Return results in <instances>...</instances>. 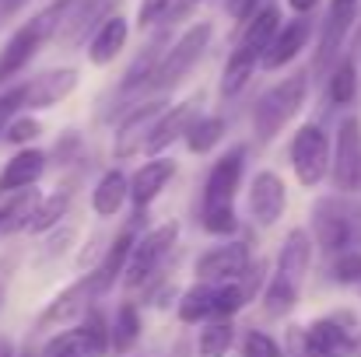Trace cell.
<instances>
[{"mask_svg":"<svg viewBox=\"0 0 361 357\" xmlns=\"http://www.w3.org/2000/svg\"><path fill=\"white\" fill-rule=\"evenodd\" d=\"M281 7L277 4H263V11L256 18H249L242 25V35L225 63V74H221V95H239L242 88L249 84V77L256 74V67L263 63V53L270 49L274 35L281 32Z\"/></svg>","mask_w":361,"mask_h":357,"instance_id":"6da1fadb","label":"cell"},{"mask_svg":"<svg viewBox=\"0 0 361 357\" xmlns=\"http://www.w3.org/2000/svg\"><path fill=\"white\" fill-rule=\"evenodd\" d=\"M309 263H312V235L305 228H291L288 238H284V245H281L274 280H270V287L263 294L267 315H288L295 308L302 280L309 273Z\"/></svg>","mask_w":361,"mask_h":357,"instance_id":"7a4b0ae2","label":"cell"},{"mask_svg":"<svg viewBox=\"0 0 361 357\" xmlns=\"http://www.w3.org/2000/svg\"><path fill=\"white\" fill-rule=\"evenodd\" d=\"M305 95H309V74H291L281 84H274L270 92H263L259 102H256V109H252V130H256V137L263 144L274 140L284 130V123L305 106Z\"/></svg>","mask_w":361,"mask_h":357,"instance_id":"3957f363","label":"cell"},{"mask_svg":"<svg viewBox=\"0 0 361 357\" xmlns=\"http://www.w3.org/2000/svg\"><path fill=\"white\" fill-rule=\"evenodd\" d=\"M211 39H214V25H211V21H197V25H190V28H186V32L165 49V56H161V63H158V70H154L151 88H158V92L176 88V84H179V81L200 63V56L207 53Z\"/></svg>","mask_w":361,"mask_h":357,"instance_id":"277c9868","label":"cell"},{"mask_svg":"<svg viewBox=\"0 0 361 357\" xmlns=\"http://www.w3.org/2000/svg\"><path fill=\"white\" fill-rule=\"evenodd\" d=\"M312 238L323 252H334V256L355 249V242H358L355 211H348L341 203V196L316 200V207H312Z\"/></svg>","mask_w":361,"mask_h":357,"instance_id":"5b68a950","label":"cell"},{"mask_svg":"<svg viewBox=\"0 0 361 357\" xmlns=\"http://www.w3.org/2000/svg\"><path fill=\"white\" fill-rule=\"evenodd\" d=\"M56 18H60V11H42L39 18H32V21H25L7 42H4V49H0V84L4 81H11L14 74H21L28 63H32V56L39 53V46L53 35V28H56Z\"/></svg>","mask_w":361,"mask_h":357,"instance_id":"8992f818","label":"cell"},{"mask_svg":"<svg viewBox=\"0 0 361 357\" xmlns=\"http://www.w3.org/2000/svg\"><path fill=\"white\" fill-rule=\"evenodd\" d=\"M361 18V4L351 0H330L326 18H323V32H319V46H316V60H312V74H330L341 60V49L348 42V35L355 32Z\"/></svg>","mask_w":361,"mask_h":357,"instance_id":"52a82bcc","label":"cell"},{"mask_svg":"<svg viewBox=\"0 0 361 357\" xmlns=\"http://www.w3.org/2000/svg\"><path fill=\"white\" fill-rule=\"evenodd\" d=\"M330 165H334V154H330V140H326L323 126L305 123V126L295 133V140H291V168H295L298 182H302L305 189L319 186V182L326 179Z\"/></svg>","mask_w":361,"mask_h":357,"instance_id":"ba28073f","label":"cell"},{"mask_svg":"<svg viewBox=\"0 0 361 357\" xmlns=\"http://www.w3.org/2000/svg\"><path fill=\"white\" fill-rule=\"evenodd\" d=\"M176 238H179V225H176V221H172V225H161V228H154V232H147L144 238H137V242H133V252H130V263H126V273H123V284H126V287L147 284V280L154 277V270L161 266V259L172 252Z\"/></svg>","mask_w":361,"mask_h":357,"instance_id":"9c48e42d","label":"cell"},{"mask_svg":"<svg viewBox=\"0 0 361 357\" xmlns=\"http://www.w3.org/2000/svg\"><path fill=\"white\" fill-rule=\"evenodd\" d=\"M334 186L341 193H355L361 186V119L348 116L337 130V144H334Z\"/></svg>","mask_w":361,"mask_h":357,"instance_id":"30bf717a","label":"cell"},{"mask_svg":"<svg viewBox=\"0 0 361 357\" xmlns=\"http://www.w3.org/2000/svg\"><path fill=\"white\" fill-rule=\"evenodd\" d=\"M99 291H95V284H92V273L85 277V280H78V284H71V287H63L49 305H46V312L39 315V330H63V326H71V322H78V319H85L92 308V298H95Z\"/></svg>","mask_w":361,"mask_h":357,"instance_id":"8fae6325","label":"cell"},{"mask_svg":"<svg viewBox=\"0 0 361 357\" xmlns=\"http://www.w3.org/2000/svg\"><path fill=\"white\" fill-rule=\"evenodd\" d=\"M288 207V189L277 172H256L249 186V211L259 228H274Z\"/></svg>","mask_w":361,"mask_h":357,"instance_id":"7c38bea8","label":"cell"},{"mask_svg":"<svg viewBox=\"0 0 361 357\" xmlns=\"http://www.w3.org/2000/svg\"><path fill=\"white\" fill-rule=\"evenodd\" d=\"M242 158L245 147H232L225 158L214 161L207 182H204V211H218V207H232L235 189L242 182Z\"/></svg>","mask_w":361,"mask_h":357,"instance_id":"4fadbf2b","label":"cell"},{"mask_svg":"<svg viewBox=\"0 0 361 357\" xmlns=\"http://www.w3.org/2000/svg\"><path fill=\"white\" fill-rule=\"evenodd\" d=\"M78 81H81V74L74 67H56V70H46V74L32 77L25 84V109H53V106H60L63 99H71L78 92Z\"/></svg>","mask_w":361,"mask_h":357,"instance_id":"5bb4252c","label":"cell"},{"mask_svg":"<svg viewBox=\"0 0 361 357\" xmlns=\"http://www.w3.org/2000/svg\"><path fill=\"white\" fill-rule=\"evenodd\" d=\"M245 270H249V249H245V242L218 245V249H211V252H204L197 259V277L204 284H232V280H239Z\"/></svg>","mask_w":361,"mask_h":357,"instance_id":"9a60e30c","label":"cell"},{"mask_svg":"<svg viewBox=\"0 0 361 357\" xmlns=\"http://www.w3.org/2000/svg\"><path fill=\"white\" fill-rule=\"evenodd\" d=\"M161 113H165V102H144V106H137V109L120 123V130H116L113 154H116V158L140 154L144 144H147V137H151V130H154V123L161 119Z\"/></svg>","mask_w":361,"mask_h":357,"instance_id":"2e32d148","label":"cell"},{"mask_svg":"<svg viewBox=\"0 0 361 357\" xmlns=\"http://www.w3.org/2000/svg\"><path fill=\"white\" fill-rule=\"evenodd\" d=\"M197 116H200V95H190L186 102H179V106L165 109L161 119L154 123V130H151V137H147L144 151H147V154L165 151L169 144H176L179 137H186V133H190V126L197 123Z\"/></svg>","mask_w":361,"mask_h":357,"instance_id":"e0dca14e","label":"cell"},{"mask_svg":"<svg viewBox=\"0 0 361 357\" xmlns=\"http://www.w3.org/2000/svg\"><path fill=\"white\" fill-rule=\"evenodd\" d=\"M309 39H312V21H309L305 14L284 21L281 32L274 35L270 49L263 53V63H259V67H263V70H281V67H288V63L309 46Z\"/></svg>","mask_w":361,"mask_h":357,"instance_id":"ac0fdd59","label":"cell"},{"mask_svg":"<svg viewBox=\"0 0 361 357\" xmlns=\"http://www.w3.org/2000/svg\"><path fill=\"white\" fill-rule=\"evenodd\" d=\"M172 175H176V161L172 158H151V161H144L133 172V179H130V200H133V207L144 211L147 203H154L161 196V189L169 186Z\"/></svg>","mask_w":361,"mask_h":357,"instance_id":"d6986e66","label":"cell"},{"mask_svg":"<svg viewBox=\"0 0 361 357\" xmlns=\"http://www.w3.org/2000/svg\"><path fill=\"white\" fill-rule=\"evenodd\" d=\"M126 39H130V21L123 14H109L88 39V60L95 67H109L126 49Z\"/></svg>","mask_w":361,"mask_h":357,"instance_id":"ffe728a7","label":"cell"},{"mask_svg":"<svg viewBox=\"0 0 361 357\" xmlns=\"http://www.w3.org/2000/svg\"><path fill=\"white\" fill-rule=\"evenodd\" d=\"M46 172V154L39 147H21L0 172V193H21L35 186Z\"/></svg>","mask_w":361,"mask_h":357,"instance_id":"44dd1931","label":"cell"},{"mask_svg":"<svg viewBox=\"0 0 361 357\" xmlns=\"http://www.w3.org/2000/svg\"><path fill=\"white\" fill-rule=\"evenodd\" d=\"M355 337L337 319H319L305 330V351L309 357H351Z\"/></svg>","mask_w":361,"mask_h":357,"instance_id":"7402d4cb","label":"cell"},{"mask_svg":"<svg viewBox=\"0 0 361 357\" xmlns=\"http://www.w3.org/2000/svg\"><path fill=\"white\" fill-rule=\"evenodd\" d=\"M133 232L126 228L113 245H106V252H102V259H99V266L92 270V284H95V291L99 294H106L116 280H120L123 273H126V263H130V252H133Z\"/></svg>","mask_w":361,"mask_h":357,"instance_id":"603a6c76","label":"cell"},{"mask_svg":"<svg viewBox=\"0 0 361 357\" xmlns=\"http://www.w3.org/2000/svg\"><path fill=\"white\" fill-rule=\"evenodd\" d=\"M165 32H158L151 42H147V49L130 63V70H126V77H123L120 84V95H130V92H144V88H151V81H154V70H158V63H161V56H165Z\"/></svg>","mask_w":361,"mask_h":357,"instance_id":"cb8c5ba5","label":"cell"},{"mask_svg":"<svg viewBox=\"0 0 361 357\" xmlns=\"http://www.w3.org/2000/svg\"><path fill=\"white\" fill-rule=\"evenodd\" d=\"M126 200H130V179L123 175L120 168H109L99 179V186L92 189V211L99 218H116Z\"/></svg>","mask_w":361,"mask_h":357,"instance_id":"d4e9b609","label":"cell"},{"mask_svg":"<svg viewBox=\"0 0 361 357\" xmlns=\"http://www.w3.org/2000/svg\"><path fill=\"white\" fill-rule=\"evenodd\" d=\"M326 95H330L334 106H351L358 99V67H355V56L337 60V67L326 77Z\"/></svg>","mask_w":361,"mask_h":357,"instance_id":"484cf974","label":"cell"},{"mask_svg":"<svg viewBox=\"0 0 361 357\" xmlns=\"http://www.w3.org/2000/svg\"><path fill=\"white\" fill-rule=\"evenodd\" d=\"M109 340H113L116 354H130L137 347V340H140V315H137V308L130 301L116 308V315L109 322Z\"/></svg>","mask_w":361,"mask_h":357,"instance_id":"4316f807","label":"cell"},{"mask_svg":"<svg viewBox=\"0 0 361 357\" xmlns=\"http://www.w3.org/2000/svg\"><path fill=\"white\" fill-rule=\"evenodd\" d=\"M214 294H218V284H193L183 301H179V319L183 322H204L214 315Z\"/></svg>","mask_w":361,"mask_h":357,"instance_id":"83f0119b","label":"cell"},{"mask_svg":"<svg viewBox=\"0 0 361 357\" xmlns=\"http://www.w3.org/2000/svg\"><path fill=\"white\" fill-rule=\"evenodd\" d=\"M232 344H235V326H232V319H214V322H207V326L200 330V337H197V354L225 357L232 351Z\"/></svg>","mask_w":361,"mask_h":357,"instance_id":"f1b7e54d","label":"cell"},{"mask_svg":"<svg viewBox=\"0 0 361 357\" xmlns=\"http://www.w3.org/2000/svg\"><path fill=\"white\" fill-rule=\"evenodd\" d=\"M71 189H56V193H49L46 200H39V207H35V214H32V232H49L53 225H60L63 218H67V211H71Z\"/></svg>","mask_w":361,"mask_h":357,"instance_id":"f546056e","label":"cell"},{"mask_svg":"<svg viewBox=\"0 0 361 357\" xmlns=\"http://www.w3.org/2000/svg\"><path fill=\"white\" fill-rule=\"evenodd\" d=\"M221 137H225V119L197 116V123H193L190 133H186V147H190L193 154H207V151H214V147L221 144Z\"/></svg>","mask_w":361,"mask_h":357,"instance_id":"4dcf8cb0","label":"cell"},{"mask_svg":"<svg viewBox=\"0 0 361 357\" xmlns=\"http://www.w3.org/2000/svg\"><path fill=\"white\" fill-rule=\"evenodd\" d=\"M81 337H85V351L88 357H106L113 351V340H109V322L102 319V312L99 308H92L85 319H81Z\"/></svg>","mask_w":361,"mask_h":357,"instance_id":"1f68e13d","label":"cell"},{"mask_svg":"<svg viewBox=\"0 0 361 357\" xmlns=\"http://www.w3.org/2000/svg\"><path fill=\"white\" fill-rule=\"evenodd\" d=\"M245 291H242L239 280L232 284H218V294H214V319H232L235 312L245 308Z\"/></svg>","mask_w":361,"mask_h":357,"instance_id":"d6a6232c","label":"cell"},{"mask_svg":"<svg viewBox=\"0 0 361 357\" xmlns=\"http://www.w3.org/2000/svg\"><path fill=\"white\" fill-rule=\"evenodd\" d=\"M39 357H88L81 330H63V333H56V337L42 347Z\"/></svg>","mask_w":361,"mask_h":357,"instance_id":"836d02e7","label":"cell"},{"mask_svg":"<svg viewBox=\"0 0 361 357\" xmlns=\"http://www.w3.org/2000/svg\"><path fill=\"white\" fill-rule=\"evenodd\" d=\"M334 280L337 284H361V249H348L334 256Z\"/></svg>","mask_w":361,"mask_h":357,"instance_id":"e575fe53","label":"cell"},{"mask_svg":"<svg viewBox=\"0 0 361 357\" xmlns=\"http://www.w3.org/2000/svg\"><path fill=\"white\" fill-rule=\"evenodd\" d=\"M39 133H42V123L32 119V116H25V119H14V123L7 126L4 140H7V144H18V147H32V140H35Z\"/></svg>","mask_w":361,"mask_h":357,"instance_id":"d590c367","label":"cell"},{"mask_svg":"<svg viewBox=\"0 0 361 357\" xmlns=\"http://www.w3.org/2000/svg\"><path fill=\"white\" fill-rule=\"evenodd\" d=\"M239 357H281V347L267 337V333H245V340L239 344Z\"/></svg>","mask_w":361,"mask_h":357,"instance_id":"8d00e7d4","label":"cell"},{"mask_svg":"<svg viewBox=\"0 0 361 357\" xmlns=\"http://www.w3.org/2000/svg\"><path fill=\"white\" fill-rule=\"evenodd\" d=\"M18 109H25V84L7 88V92L0 95V137H4V133H7V126L14 123Z\"/></svg>","mask_w":361,"mask_h":357,"instance_id":"74e56055","label":"cell"},{"mask_svg":"<svg viewBox=\"0 0 361 357\" xmlns=\"http://www.w3.org/2000/svg\"><path fill=\"white\" fill-rule=\"evenodd\" d=\"M204 228L211 235H232L235 232V207H218V211H204L200 214Z\"/></svg>","mask_w":361,"mask_h":357,"instance_id":"f35d334b","label":"cell"},{"mask_svg":"<svg viewBox=\"0 0 361 357\" xmlns=\"http://www.w3.org/2000/svg\"><path fill=\"white\" fill-rule=\"evenodd\" d=\"M169 7H172V0H140V7H137V25H140V28L158 25V21L169 14Z\"/></svg>","mask_w":361,"mask_h":357,"instance_id":"ab89813d","label":"cell"},{"mask_svg":"<svg viewBox=\"0 0 361 357\" xmlns=\"http://www.w3.org/2000/svg\"><path fill=\"white\" fill-rule=\"evenodd\" d=\"M225 7H228V14H232L239 25H245L249 18H256V14L263 11V7H259V0H228Z\"/></svg>","mask_w":361,"mask_h":357,"instance_id":"60d3db41","label":"cell"},{"mask_svg":"<svg viewBox=\"0 0 361 357\" xmlns=\"http://www.w3.org/2000/svg\"><path fill=\"white\" fill-rule=\"evenodd\" d=\"M288 4H291V7L298 11V14H309V11H312V7H316L319 0H288Z\"/></svg>","mask_w":361,"mask_h":357,"instance_id":"b9f144b4","label":"cell"},{"mask_svg":"<svg viewBox=\"0 0 361 357\" xmlns=\"http://www.w3.org/2000/svg\"><path fill=\"white\" fill-rule=\"evenodd\" d=\"M78 0H53V11H60V18H63V11H71Z\"/></svg>","mask_w":361,"mask_h":357,"instance_id":"7bdbcfd3","label":"cell"},{"mask_svg":"<svg viewBox=\"0 0 361 357\" xmlns=\"http://www.w3.org/2000/svg\"><path fill=\"white\" fill-rule=\"evenodd\" d=\"M351 53H361V18H358V28H355V42H351Z\"/></svg>","mask_w":361,"mask_h":357,"instance_id":"ee69618b","label":"cell"},{"mask_svg":"<svg viewBox=\"0 0 361 357\" xmlns=\"http://www.w3.org/2000/svg\"><path fill=\"white\" fill-rule=\"evenodd\" d=\"M0 357H14V347H11V340H0Z\"/></svg>","mask_w":361,"mask_h":357,"instance_id":"f6af8a7d","label":"cell"},{"mask_svg":"<svg viewBox=\"0 0 361 357\" xmlns=\"http://www.w3.org/2000/svg\"><path fill=\"white\" fill-rule=\"evenodd\" d=\"M351 357H361V333L355 337V347H351Z\"/></svg>","mask_w":361,"mask_h":357,"instance_id":"bcb514c9","label":"cell"},{"mask_svg":"<svg viewBox=\"0 0 361 357\" xmlns=\"http://www.w3.org/2000/svg\"><path fill=\"white\" fill-rule=\"evenodd\" d=\"M0 270H4V263H0ZM4 280H7V277L0 273V301H4Z\"/></svg>","mask_w":361,"mask_h":357,"instance_id":"7dc6e473","label":"cell"},{"mask_svg":"<svg viewBox=\"0 0 361 357\" xmlns=\"http://www.w3.org/2000/svg\"><path fill=\"white\" fill-rule=\"evenodd\" d=\"M14 357H35V354H32V347H25V351H18Z\"/></svg>","mask_w":361,"mask_h":357,"instance_id":"c3c4849f","label":"cell"},{"mask_svg":"<svg viewBox=\"0 0 361 357\" xmlns=\"http://www.w3.org/2000/svg\"><path fill=\"white\" fill-rule=\"evenodd\" d=\"M0 235H4V214H0Z\"/></svg>","mask_w":361,"mask_h":357,"instance_id":"681fc988","label":"cell"},{"mask_svg":"<svg viewBox=\"0 0 361 357\" xmlns=\"http://www.w3.org/2000/svg\"><path fill=\"white\" fill-rule=\"evenodd\" d=\"M190 4H200V0H190Z\"/></svg>","mask_w":361,"mask_h":357,"instance_id":"f907efd6","label":"cell"},{"mask_svg":"<svg viewBox=\"0 0 361 357\" xmlns=\"http://www.w3.org/2000/svg\"><path fill=\"white\" fill-rule=\"evenodd\" d=\"M351 4H361V0H351Z\"/></svg>","mask_w":361,"mask_h":357,"instance_id":"816d5d0a","label":"cell"},{"mask_svg":"<svg viewBox=\"0 0 361 357\" xmlns=\"http://www.w3.org/2000/svg\"><path fill=\"white\" fill-rule=\"evenodd\" d=\"M358 291H361V284H358Z\"/></svg>","mask_w":361,"mask_h":357,"instance_id":"f5cc1de1","label":"cell"}]
</instances>
